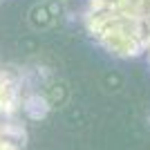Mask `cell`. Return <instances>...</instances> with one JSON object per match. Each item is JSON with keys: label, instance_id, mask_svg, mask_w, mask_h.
Segmentation results:
<instances>
[{"label": "cell", "instance_id": "7a4b0ae2", "mask_svg": "<svg viewBox=\"0 0 150 150\" xmlns=\"http://www.w3.org/2000/svg\"><path fill=\"white\" fill-rule=\"evenodd\" d=\"M25 72L16 65H0V150H23L27 141L23 94Z\"/></svg>", "mask_w": 150, "mask_h": 150}, {"label": "cell", "instance_id": "52a82bcc", "mask_svg": "<svg viewBox=\"0 0 150 150\" xmlns=\"http://www.w3.org/2000/svg\"><path fill=\"white\" fill-rule=\"evenodd\" d=\"M0 2H2V0H0Z\"/></svg>", "mask_w": 150, "mask_h": 150}, {"label": "cell", "instance_id": "5b68a950", "mask_svg": "<svg viewBox=\"0 0 150 150\" xmlns=\"http://www.w3.org/2000/svg\"><path fill=\"white\" fill-rule=\"evenodd\" d=\"M43 94L47 96L50 105L56 108V105H63L69 99V88H67V83L61 81V79H50L43 85Z\"/></svg>", "mask_w": 150, "mask_h": 150}, {"label": "cell", "instance_id": "8992f818", "mask_svg": "<svg viewBox=\"0 0 150 150\" xmlns=\"http://www.w3.org/2000/svg\"><path fill=\"white\" fill-rule=\"evenodd\" d=\"M0 56H2V52H0Z\"/></svg>", "mask_w": 150, "mask_h": 150}, {"label": "cell", "instance_id": "277c9868", "mask_svg": "<svg viewBox=\"0 0 150 150\" xmlns=\"http://www.w3.org/2000/svg\"><path fill=\"white\" fill-rule=\"evenodd\" d=\"M52 110L47 96L43 94V90H29L23 94V117L25 121H40L47 117V112Z\"/></svg>", "mask_w": 150, "mask_h": 150}, {"label": "cell", "instance_id": "3957f363", "mask_svg": "<svg viewBox=\"0 0 150 150\" xmlns=\"http://www.w3.org/2000/svg\"><path fill=\"white\" fill-rule=\"evenodd\" d=\"M61 0H38L27 11V25L34 31H47L61 18Z\"/></svg>", "mask_w": 150, "mask_h": 150}, {"label": "cell", "instance_id": "6da1fadb", "mask_svg": "<svg viewBox=\"0 0 150 150\" xmlns=\"http://www.w3.org/2000/svg\"><path fill=\"white\" fill-rule=\"evenodd\" d=\"M83 25L110 56L150 65V0H85Z\"/></svg>", "mask_w": 150, "mask_h": 150}]
</instances>
